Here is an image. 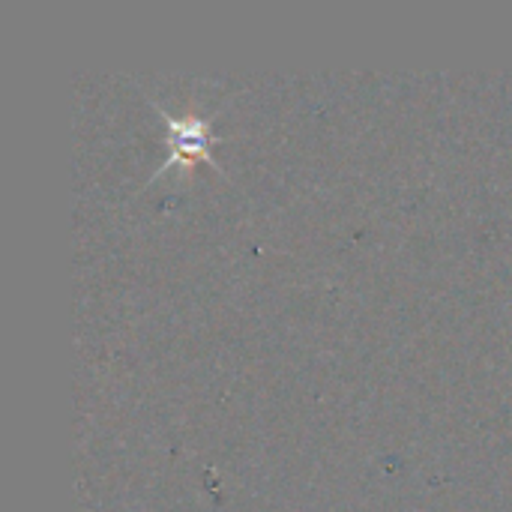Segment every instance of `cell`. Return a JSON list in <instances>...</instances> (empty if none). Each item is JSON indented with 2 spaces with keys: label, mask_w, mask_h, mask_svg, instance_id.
Segmentation results:
<instances>
[{
  "label": "cell",
  "mask_w": 512,
  "mask_h": 512,
  "mask_svg": "<svg viewBox=\"0 0 512 512\" xmlns=\"http://www.w3.org/2000/svg\"><path fill=\"white\" fill-rule=\"evenodd\" d=\"M168 126L177 132V156H186V159H195V156H207V135H204V126L192 117L189 123H177L168 117ZM174 156V159H177Z\"/></svg>",
  "instance_id": "1"
}]
</instances>
